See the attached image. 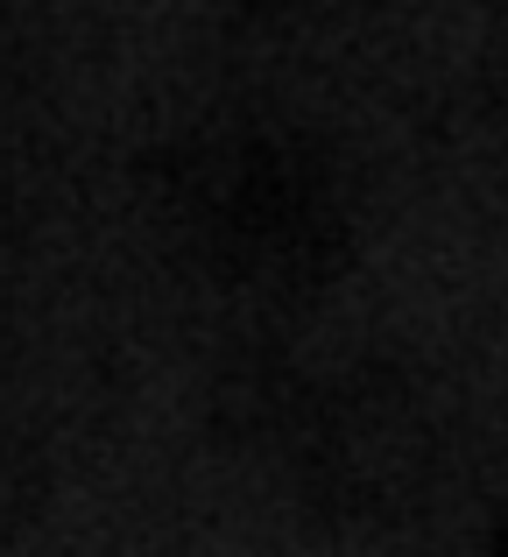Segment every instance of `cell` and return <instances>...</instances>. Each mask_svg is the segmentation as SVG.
Wrapping results in <instances>:
<instances>
[{
    "label": "cell",
    "instance_id": "6da1fadb",
    "mask_svg": "<svg viewBox=\"0 0 508 557\" xmlns=\"http://www.w3.org/2000/svg\"><path fill=\"white\" fill-rule=\"evenodd\" d=\"M177 219L226 283L303 289L346 255V205L325 156L283 135L206 141L177 170Z\"/></svg>",
    "mask_w": 508,
    "mask_h": 557
}]
</instances>
